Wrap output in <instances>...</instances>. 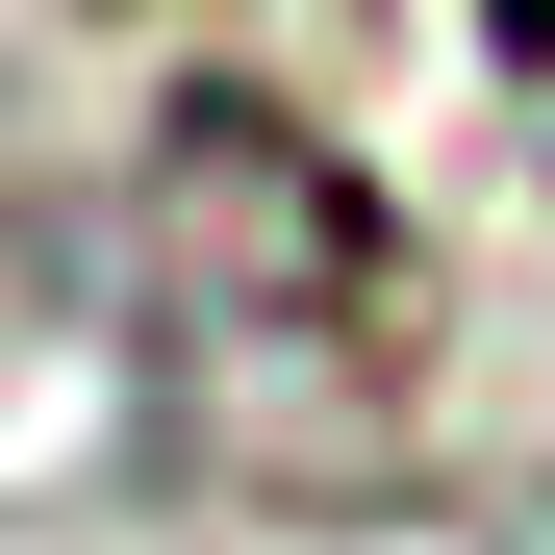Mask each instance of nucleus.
Segmentation results:
<instances>
[{
	"mask_svg": "<svg viewBox=\"0 0 555 555\" xmlns=\"http://www.w3.org/2000/svg\"><path fill=\"white\" fill-rule=\"evenodd\" d=\"M480 51H505V76H530V102H555V0H480Z\"/></svg>",
	"mask_w": 555,
	"mask_h": 555,
	"instance_id": "nucleus-1",
	"label": "nucleus"
}]
</instances>
